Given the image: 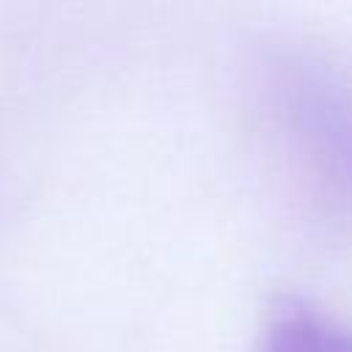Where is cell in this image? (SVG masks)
<instances>
[{"label":"cell","mask_w":352,"mask_h":352,"mask_svg":"<svg viewBox=\"0 0 352 352\" xmlns=\"http://www.w3.org/2000/svg\"><path fill=\"white\" fill-rule=\"evenodd\" d=\"M256 91L297 179L330 212L352 217V72L286 47L261 60Z\"/></svg>","instance_id":"1"},{"label":"cell","mask_w":352,"mask_h":352,"mask_svg":"<svg viewBox=\"0 0 352 352\" xmlns=\"http://www.w3.org/2000/svg\"><path fill=\"white\" fill-rule=\"evenodd\" d=\"M256 352H352V324L308 300L289 297L267 314Z\"/></svg>","instance_id":"2"}]
</instances>
